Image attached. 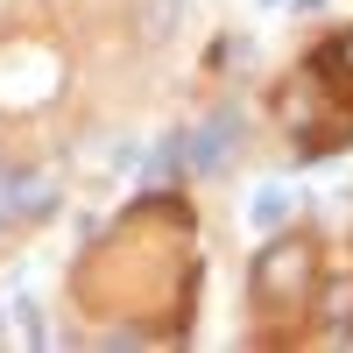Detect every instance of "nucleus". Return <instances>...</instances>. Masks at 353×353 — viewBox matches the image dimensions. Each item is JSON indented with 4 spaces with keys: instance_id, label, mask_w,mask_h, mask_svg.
I'll use <instances>...</instances> for the list:
<instances>
[{
    "instance_id": "obj_5",
    "label": "nucleus",
    "mask_w": 353,
    "mask_h": 353,
    "mask_svg": "<svg viewBox=\"0 0 353 353\" xmlns=\"http://www.w3.org/2000/svg\"><path fill=\"white\" fill-rule=\"evenodd\" d=\"M0 332H8V318H0Z\"/></svg>"
},
{
    "instance_id": "obj_1",
    "label": "nucleus",
    "mask_w": 353,
    "mask_h": 353,
    "mask_svg": "<svg viewBox=\"0 0 353 353\" xmlns=\"http://www.w3.org/2000/svg\"><path fill=\"white\" fill-rule=\"evenodd\" d=\"M233 134H241V106H233V99L205 113V128H184V141H191V176H219L226 156H233Z\"/></svg>"
},
{
    "instance_id": "obj_3",
    "label": "nucleus",
    "mask_w": 353,
    "mask_h": 353,
    "mask_svg": "<svg viewBox=\"0 0 353 353\" xmlns=\"http://www.w3.org/2000/svg\"><path fill=\"white\" fill-rule=\"evenodd\" d=\"M176 28V0H149V43H163Z\"/></svg>"
},
{
    "instance_id": "obj_4",
    "label": "nucleus",
    "mask_w": 353,
    "mask_h": 353,
    "mask_svg": "<svg viewBox=\"0 0 353 353\" xmlns=\"http://www.w3.org/2000/svg\"><path fill=\"white\" fill-rule=\"evenodd\" d=\"M261 8H283V0H261Z\"/></svg>"
},
{
    "instance_id": "obj_2",
    "label": "nucleus",
    "mask_w": 353,
    "mask_h": 353,
    "mask_svg": "<svg viewBox=\"0 0 353 353\" xmlns=\"http://www.w3.org/2000/svg\"><path fill=\"white\" fill-rule=\"evenodd\" d=\"M290 212H297V191L283 184V176H269V184H254V198H248V226L254 233H276Z\"/></svg>"
}]
</instances>
